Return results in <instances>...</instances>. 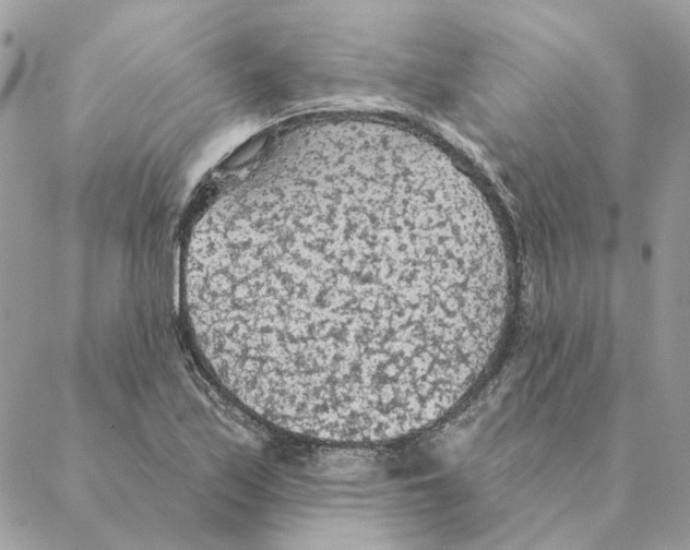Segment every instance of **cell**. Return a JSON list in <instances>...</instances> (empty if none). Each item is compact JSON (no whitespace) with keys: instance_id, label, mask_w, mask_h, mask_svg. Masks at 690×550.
<instances>
[{"instance_id":"cell-1","label":"cell","mask_w":690,"mask_h":550,"mask_svg":"<svg viewBox=\"0 0 690 550\" xmlns=\"http://www.w3.org/2000/svg\"><path fill=\"white\" fill-rule=\"evenodd\" d=\"M198 301L225 373L262 417L331 442L419 431L500 340L508 276L453 210L343 182L293 198L202 252Z\"/></svg>"}]
</instances>
